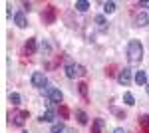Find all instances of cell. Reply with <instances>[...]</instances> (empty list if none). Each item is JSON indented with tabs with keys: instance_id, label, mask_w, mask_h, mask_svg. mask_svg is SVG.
I'll return each mask as SVG.
<instances>
[{
	"instance_id": "6da1fadb",
	"label": "cell",
	"mask_w": 149,
	"mask_h": 133,
	"mask_svg": "<svg viewBox=\"0 0 149 133\" xmlns=\"http://www.w3.org/2000/svg\"><path fill=\"white\" fill-rule=\"evenodd\" d=\"M127 60L129 64H139L143 60V46L139 40H131L127 44Z\"/></svg>"
},
{
	"instance_id": "7a4b0ae2",
	"label": "cell",
	"mask_w": 149,
	"mask_h": 133,
	"mask_svg": "<svg viewBox=\"0 0 149 133\" xmlns=\"http://www.w3.org/2000/svg\"><path fill=\"white\" fill-rule=\"evenodd\" d=\"M64 72H66V76H68L70 79H74L76 76H86V68L78 66V64H66Z\"/></svg>"
},
{
	"instance_id": "3957f363",
	"label": "cell",
	"mask_w": 149,
	"mask_h": 133,
	"mask_svg": "<svg viewBox=\"0 0 149 133\" xmlns=\"http://www.w3.org/2000/svg\"><path fill=\"white\" fill-rule=\"evenodd\" d=\"M44 93L48 95V100L50 101H54V103H62V100H64V93L60 91L58 88H50V86H46V88L42 89Z\"/></svg>"
},
{
	"instance_id": "277c9868",
	"label": "cell",
	"mask_w": 149,
	"mask_h": 133,
	"mask_svg": "<svg viewBox=\"0 0 149 133\" xmlns=\"http://www.w3.org/2000/svg\"><path fill=\"white\" fill-rule=\"evenodd\" d=\"M28 115H30V113L22 109V111H16V113H10L8 117H10V123H12V125H16V127H22L24 121L28 119Z\"/></svg>"
},
{
	"instance_id": "5b68a950",
	"label": "cell",
	"mask_w": 149,
	"mask_h": 133,
	"mask_svg": "<svg viewBox=\"0 0 149 133\" xmlns=\"http://www.w3.org/2000/svg\"><path fill=\"white\" fill-rule=\"evenodd\" d=\"M30 81H32V86H34V88H38V89H44L48 86V79H46V76H44L42 72H34Z\"/></svg>"
},
{
	"instance_id": "8992f818",
	"label": "cell",
	"mask_w": 149,
	"mask_h": 133,
	"mask_svg": "<svg viewBox=\"0 0 149 133\" xmlns=\"http://www.w3.org/2000/svg\"><path fill=\"white\" fill-rule=\"evenodd\" d=\"M42 20H44V24H54L56 22V8H54L52 4H48L46 8H44V12H42Z\"/></svg>"
},
{
	"instance_id": "52a82bcc",
	"label": "cell",
	"mask_w": 149,
	"mask_h": 133,
	"mask_svg": "<svg viewBox=\"0 0 149 133\" xmlns=\"http://www.w3.org/2000/svg\"><path fill=\"white\" fill-rule=\"evenodd\" d=\"M133 72L129 70V68H123V70H119V74H117V81L121 84V86H129L131 84V79H133V76H131Z\"/></svg>"
},
{
	"instance_id": "ba28073f",
	"label": "cell",
	"mask_w": 149,
	"mask_h": 133,
	"mask_svg": "<svg viewBox=\"0 0 149 133\" xmlns=\"http://www.w3.org/2000/svg\"><path fill=\"white\" fill-rule=\"evenodd\" d=\"M54 119H56V111H54V107H48V109L44 111L40 117H38V121H40V123H44V121H46V123H52Z\"/></svg>"
},
{
	"instance_id": "9c48e42d",
	"label": "cell",
	"mask_w": 149,
	"mask_h": 133,
	"mask_svg": "<svg viewBox=\"0 0 149 133\" xmlns=\"http://www.w3.org/2000/svg\"><path fill=\"white\" fill-rule=\"evenodd\" d=\"M36 52V38H28L26 44H24V54L26 56H32Z\"/></svg>"
},
{
	"instance_id": "30bf717a",
	"label": "cell",
	"mask_w": 149,
	"mask_h": 133,
	"mask_svg": "<svg viewBox=\"0 0 149 133\" xmlns=\"http://www.w3.org/2000/svg\"><path fill=\"white\" fill-rule=\"evenodd\" d=\"M14 24H16L18 28H26V26H28V20H26L24 12H16V14H14Z\"/></svg>"
},
{
	"instance_id": "8fae6325",
	"label": "cell",
	"mask_w": 149,
	"mask_h": 133,
	"mask_svg": "<svg viewBox=\"0 0 149 133\" xmlns=\"http://www.w3.org/2000/svg\"><path fill=\"white\" fill-rule=\"evenodd\" d=\"M135 84L137 86H147V72H143V70H139V72H135Z\"/></svg>"
},
{
	"instance_id": "7c38bea8",
	"label": "cell",
	"mask_w": 149,
	"mask_h": 133,
	"mask_svg": "<svg viewBox=\"0 0 149 133\" xmlns=\"http://www.w3.org/2000/svg\"><path fill=\"white\" fill-rule=\"evenodd\" d=\"M147 24H149V16H147V14L141 12V14L135 16V26H137V28H145Z\"/></svg>"
},
{
	"instance_id": "4fadbf2b",
	"label": "cell",
	"mask_w": 149,
	"mask_h": 133,
	"mask_svg": "<svg viewBox=\"0 0 149 133\" xmlns=\"http://www.w3.org/2000/svg\"><path fill=\"white\" fill-rule=\"evenodd\" d=\"M76 119H78L80 125H88V121H90V119H88V115H86V111H81V109L76 111Z\"/></svg>"
},
{
	"instance_id": "5bb4252c",
	"label": "cell",
	"mask_w": 149,
	"mask_h": 133,
	"mask_svg": "<svg viewBox=\"0 0 149 133\" xmlns=\"http://www.w3.org/2000/svg\"><path fill=\"white\" fill-rule=\"evenodd\" d=\"M139 127H141V131H143V133H149V115L139 117Z\"/></svg>"
},
{
	"instance_id": "9a60e30c",
	"label": "cell",
	"mask_w": 149,
	"mask_h": 133,
	"mask_svg": "<svg viewBox=\"0 0 149 133\" xmlns=\"http://www.w3.org/2000/svg\"><path fill=\"white\" fill-rule=\"evenodd\" d=\"M95 24H97L100 30H105V28H107V20H105V16L97 14V16H95Z\"/></svg>"
},
{
	"instance_id": "2e32d148",
	"label": "cell",
	"mask_w": 149,
	"mask_h": 133,
	"mask_svg": "<svg viewBox=\"0 0 149 133\" xmlns=\"http://www.w3.org/2000/svg\"><path fill=\"white\" fill-rule=\"evenodd\" d=\"M103 125H105V121H103V119H95V121L92 123V133H100Z\"/></svg>"
},
{
	"instance_id": "e0dca14e",
	"label": "cell",
	"mask_w": 149,
	"mask_h": 133,
	"mask_svg": "<svg viewBox=\"0 0 149 133\" xmlns=\"http://www.w3.org/2000/svg\"><path fill=\"white\" fill-rule=\"evenodd\" d=\"M88 8H90V2H86V0H78V2H76V10L86 12Z\"/></svg>"
},
{
	"instance_id": "ac0fdd59",
	"label": "cell",
	"mask_w": 149,
	"mask_h": 133,
	"mask_svg": "<svg viewBox=\"0 0 149 133\" xmlns=\"http://www.w3.org/2000/svg\"><path fill=\"white\" fill-rule=\"evenodd\" d=\"M123 101H125V105H135V97H133V93L125 91V93H123Z\"/></svg>"
},
{
	"instance_id": "d6986e66",
	"label": "cell",
	"mask_w": 149,
	"mask_h": 133,
	"mask_svg": "<svg viewBox=\"0 0 149 133\" xmlns=\"http://www.w3.org/2000/svg\"><path fill=\"white\" fill-rule=\"evenodd\" d=\"M103 12H105V14L115 12V2H103Z\"/></svg>"
},
{
	"instance_id": "ffe728a7",
	"label": "cell",
	"mask_w": 149,
	"mask_h": 133,
	"mask_svg": "<svg viewBox=\"0 0 149 133\" xmlns=\"http://www.w3.org/2000/svg\"><path fill=\"white\" fill-rule=\"evenodd\" d=\"M78 89H80L81 97H84V100H88V86H86V84H84V81H81L80 86H78Z\"/></svg>"
},
{
	"instance_id": "44dd1931",
	"label": "cell",
	"mask_w": 149,
	"mask_h": 133,
	"mask_svg": "<svg viewBox=\"0 0 149 133\" xmlns=\"http://www.w3.org/2000/svg\"><path fill=\"white\" fill-rule=\"evenodd\" d=\"M58 111H60L62 119H68V117H70V109L66 107V105H60V109H58Z\"/></svg>"
},
{
	"instance_id": "7402d4cb",
	"label": "cell",
	"mask_w": 149,
	"mask_h": 133,
	"mask_svg": "<svg viewBox=\"0 0 149 133\" xmlns=\"http://www.w3.org/2000/svg\"><path fill=\"white\" fill-rule=\"evenodd\" d=\"M64 131H66V127L62 123H54L52 125V133H64Z\"/></svg>"
},
{
	"instance_id": "603a6c76",
	"label": "cell",
	"mask_w": 149,
	"mask_h": 133,
	"mask_svg": "<svg viewBox=\"0 0 149 133\" xmlns=\"http://www.w3.org/2000/svg\"><path fill=\"white\" fill-rule=\"evenodd\" d=\"M20 101H22V97H20L18 93H10V103L12 105H18Z\"/></svg>"
},
{
	"instance_id": "cb8c5ba5",
	"label": "cell",
	"mask_w": 149,
	"mask_h": 133,
	"mask_svg": "<svg viewBox=\"0 0 149 133\" xmlns=\"http://www.w3.org/2000/svg\"><path fill=\"white\" fill-rule=\"evenodd\" d=\"M137 6H139V8H149V0H141Z\"/></svg>"
},
{
	"instance_id": "d4e9b609",
	"label": "cell",
	"mask_w": 149,
	"mask_h": 133,
	"mask_svg": "<svg viewBox=\"0 0 149 133\" xmlns=\"http://www.w3.org/2000/svg\"><path fill=\"white\" fill-rule=\"evenodd\" d=\"M113 133H125V131H123L121 127H117V129H113Z\"/></svg>"
},
{
	"instance_id": "484cf974",
	"label": "cell",
	"mask_w": 149,
	"mask_h": 133,
	"mask_svg": "<svg viewBox=\"0 0 149 133\" xmlns=\"http://www.w3.org/2000/svg\"><path fill=\"white\" fill-rule=\"evenodd\" d=\"M64 133H76V131H74V129H66Z\"/></svg>"
},
{
	"instance_id": "4316f807",
	"label": "cell",
	"mask_w": 149,
	"mask_h": 133,
	"mask_svg": "<svg viewBox=\"0 0 149 133\" xmlns=\"http://www.w3.org/2000/svg\"><path fill=\"white\" fill-rule=\"evenodd\" d=\"M145 91H147V95H149V84H147V86H145Z\"/></svg>"
},
{
	"instance_id": "83f0119b",
	"label": "cell",
	"mask_w": 149,
	"mask_h": 133,
	"mask_svg": "<svg viewBox=\"0 0 149 133\" xmlns=\"http://www.w3.org/2000/svg\"><path fill=\"white\" fill-rule=\"evenodd\" d=\"M147 76H149V72H147Z\"/></svg>"
}]
</instances>
